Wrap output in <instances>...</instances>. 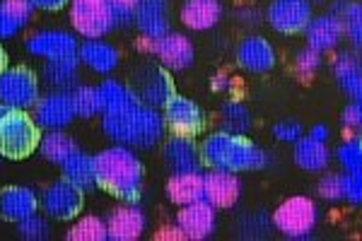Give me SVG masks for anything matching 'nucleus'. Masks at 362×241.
I'll list each match as a JSON object with an SVG mask.
<instances>
[{
	"label": "nucleus",
	"mask_w": 362,
	"mask_h": 241,
	"mask_svg": "<svg viewBox=\"0 0 362 241\" xmlns=\"http://www.w3.org/2000/svg\"><path fill=\"white\" fill-rule=\"evenodd\" d=\"M143 162L126 145H114L95 157V184L109 196L124 203H138L143 193Z\"/></svg>",
	"instance_id": "obj_1"
},
{
	"label": "nucleus",
	"mask_w": 362,
	"mask_h": 241,
	"mask_svg": "<svg viewBox=\"0 0 362 241\" xmlns=\"http://www.w3.org/2000/svg\"><path fill=\"white\" fill-rule=\"evenodd\" d=\"M102 128L114 143L140 150H150L160 145L167 133L165 116L143 102H133L128 109L116 111V114H104Z\"/></svg>",
	"instance_id": "obj_2"
},
{
	"label": "nucleus",
	"mask_w": 362,
	"mask_h": 241,
	"mask_svg": "<svg viewBox=\"0 0 362 241\" xmlns=\"http://www.w3.org/2000/svg\"><path fill=\"white\" fill-rule=\"evenodd\" d=\"M201 160L210 169H223V172L244 174V172H261L268 167V155L251 143L247 135L232 133H215L203 140Z\"/></svg>",
	"instance_id": "obj_3"
},
{
	"label": "nucleus",
	"mask_w": 362,
	"mask_h": 241,
	"mask_svg": "<svg viewBox=\"0 0 362 241\" xmlns=\"http://www.w3.org/2000/svg\"><path fill=\"white\" fill-rule=\"evenodd\" d=\"M42 143L37 121L20 109H5L0 114V155L8 160H27Z\"/></svg>",
	"instance_id": "obj_4"
},
{
	"label": "nucleus",
	"mask_w": 362,
	"mask_h": 241,
	"mask_svg": "<svg viewBox=\"0 0 362 241\" xmlns=\"http://www.w3.org/2000/svg\"><path fill=\"white\" fill-rule=\"evenodd\" d=\"M128 87L136 94L138 102L148 104V107H155V109H165L169 99L177 94L169 70L157 66V63H140L138 68H133Z\"/></svg>",
	"instance_id": "obj_5"
},
{
	"label": "nucleus",
	"mask_w": 362,
	"mask_h": 241,
	"mask_svg": "<svg viewBox=\"0 0 362 241\" xmlns=\"http://www.w3.org/2000/svg\"><path fill=\"white\" fill-rule=\"evenodd\" d=\"M273 225L288 239H307L319 225V208L312 198L293 196L273 213Z\"/></svg>",
	"instance_id": "obj_6"
},
{
	"label": "nucleus",
	"mask_w": 362,
	"mask_h": 241,
	"mask_svg": "<svg viewBox=\"0 0 362 241\" xmlns=\"http://www.w3.org/2000/svg\"><path fill=\"white\" fill-rule=\"evenodd\" d=\"M39 102V78L25 66L5 68L0 73V104L5 109L27 111Z\"/></svg>",
	"instance_id": "obj_7"
},
{
	"label": "nucleus",
	"mask_w": 362,
	"mask_h": 241,
	"mask_svg": "<svg viewBox=\"0 0 362 241\" xmlns=\"http://www.w3.org/2000/svg\"><path fill=\"white\" fill-rule=\"evenodd\" d=\"M70 22L75 32L87 39H102L114 29L109 0H70Z\"/></svg>",
	"instance_id": "obj_8"
},
{
	"label": "nucleus",
	"mask_w": 362,
	"mask_h": 241,
	"mask_svg": "<svg viewBox=\"0 0 362 241\" xmlns=\"http://www.w3.org/2000/svg\"><path fill=\"white\" fill-rule=\"evenodd\" d=\"M140 49L153 54L155 58H160V63L169 70H186L194 66L196 61V49L194 41L186 34L179 32H167L160 39H145L140 41Z\"/></svg>",
	"instance_id": "obj_9"
},
{
	"label": "nucleus",
	"mask_w": 362,
	"mask_h": 241,
	"mask_svg": "<svg viewBox=\"0 0 362 241\" xmlns=\"http://www.w3.org/2000/svg\"><path fill=\"white\" fill-rule=\"evenodd\" d=\"M165 123L174 135H184V138H196L206 131V114L198 107L194 99L179 97L174 94L165 107Z\"/></svg>",
	"instance_id": "obj_10"
},
{
	"label": "nucleus",
	"mask_w": 362,
	"mask_h": 241,
	"mask_svg": "<svg viewBox=\"0 0 362 241\" xmlns=\"http://www.w3.org/2000/svg\"><path fill=\"white\" fill-rule=\"evenodd\" d=\"M312 17L314 13L309 0H273L266 13L268 25L276 29L278 34H285V37L302 34Z\"/></svg>",
	"instance_id": "obj_11"
},
{
	"label": "nucleus",
	"mask_w": 362,
	"mask_h": 241,
	"mask_svg": "<svg viewBox=\"0 0 362 241\" xmlns=\"http://www.w3.org/2000/svg\"><path fill=\"white\" fill-rule=\"evenodd\" d=\"M85 208V191L78 186H73L70 181H56L54 186H49L44 196V210L49 217L61 222L75 220Z\"/></svg>",
	"instance_id": "obj_12"
},
{
	"label": "nucleus",
	"mask_w": 362,
	"mask_h": 241,
	"mask_svg": "<svg viewBox=\"0 0 362 241\" xmlns=\"http://www.w3.org/2000/svg\"><path fill=\"white\" fill-rule=\"evenodd\" d=\"M242 198V179L232 172L210 169L203 174V201H208L215 210L235 208Z\"/></svg>",
	"instance_id": "obj_13"
},
{
	"label": "nucleus",
	"mask_w": 362,
	"mask_h": 241,
	"mask_svg": "<svg viewBox=\"0 0 362 241\" xmlns=\"http://www.w3.org/2000/svg\"><path fill=\"white\" fill-rule=\"evenodd\" d=\"M177 227L181 229L184 239L203 241L213 237L215 229H218V213H215V208L208 201L189 203L177 215Z\"/></svg>",
	"instance_id": "obj_14"
},
{
	"label": "nucleus",
	"mask_w": 362,
	"mask_h": 241,
	"mask_svg": "<svg viewBox=\"0 0 362 241\" xmlns=\"http://www.w3.org/2000/svg\"><path fill=\"white\" fill-rule=\"evenodd\" d=\"M162 155L172 174H203V167H206L201 160V148L194 143V138H184V135L169 138Z\"/></svg>",
	"instance_id": "obj_15"
},
{
	"label": "nucleus",
	"mask_w": 362,
	"mask_h": 241,
	"mask_svg": "<svg viewBox=\"0 0 362 241\" xmlns=\"http://www.w3.org/2000/svg\"><path fill=\"white\" fill-rule=\"evenodd\" d=\"M237 63L247 70V73L264 75L276 68L278 56H276V49H273L271 41L259 37V34H254V37H247L237 46Z\"/></svg>",
	"instance_id": "obj_16"
},
{
	"label": "nucleus",
	"mask_w": 362,
	"mask_h": 241,
	"mask_svg": "<svg viewBox=\"0 0 362 241\" xmlns=\"http://www.w3.org/2000/svg\"><path fill=\"white\" fill-rule=\"evenodd\" d=\"M27 51L32 56L46 58V61H61V58H73L78 56V39L68 32H39L27 41Z\"/></svg>",
	"instance_id": "obj_17"
},
{
	"label": "nucleus",
	"mask_w": 362,
	"mask_h": 241,
	"mask_svg": "<svg viewBox=\"0 0 362 241\" xmlns=\"http://www.w3.org/2000/svg\"><path fill=\"white\" fill-rule=\"evenodd\" d=\"M34 111H37L39 128H49V131H63L75 121V109L68 92H54L49 97H42L34 104Z\"/></svg>",
	"instance_id": "obj_18"
},
{
	"label": "nucleus",
	"mask_w": 362,
	"mask_h": 241,
	"mask_svg": "<svg viewBox=\"0 0 362 241\" xmlns=\"http://www.w3.org/2000/svg\"><path fill=\"white\" fill-rule=\"evenodd\" d=\"M307 37V46H312L319 54H326V51L338 49L343 39H346V29H343V20L338 15H319L312 17L309 25L305 29Z\"/></svg>",
	"instance_id": "obj_19"
},
{
	"label": "nucleus",
	"mask_w": 362,
	"mask_h": 241,
	"mask_svg": "<svg viewBox=\"0 0 362 241\" xmlns=\"http://www.w3.org/2000/svg\"><path fill=\"white\" fill-rule=\"evenodd\" d=\"M145 227H148L145 213L138 205H131V203L112 210V215H109V220H107L109 239H114V241H136L143 237Z\"/></svg>",
	"instance_id": "obj_20"
},
{
	"label": "nucleus",
	"mask_w": 362,
	"mask_h": 241,
	"mask_svg": "<svg viewBox=\"0 0 362 241\" xmlns=\"http://www.w3.org/2000/svg\"><path fill=\"white\" fill-rule=\"evenodd\" d=\"M39 198L32 188L27 186H8L0 191V217L8 222H17L37 215Z\"/></svg>",
	"instance_id": "obj_21"
},
{
	"label": "nucleus",
	"mask_w": 362,
	"mask_h": 241,
	"mask_svg": "<svg viewBox=\"0 0 362 241\" xmlns=\"http://www.w3.org/2000/svg\"><path fill=\"white\" fill-rule=\"evenodd\" d=\"M179 17L191 32H210L223 20V3L220 0H184Z\"/></svg>",
	"instance_id": "obj_22"
},
{
	"label": "nucleus",
	"mask_w": 362,
	"mask_h": 241,
	"mask_svg": "<svg viewBox=\"0 0 362 241\" xmlns=\"http://www.w3.org/2000/svg\"><path fill=\"white\" fill-rule=\"evenodd\" d=\"M136 25L145 39H160L169 32V0H140Z\"/></svg>",
	"instance_id": "obj_23"
},
{
	"label": "nucleus",
	"mask_w": 362,
	"mask_h": 241,
	"mask_svg": "<svg viewBox=\"0 0 362 241\" xmlns=\"http://www.w3.org/2000/svg\"><path fill=\"white\" fill-rule=\"evenodd\" d=\"M80 61L95 73L109 75L121 66V51L102 39H90L80 49Z\"/></svg>",
	"instance_id": "obj_24"
},
{
	"label": "nucleus",
	"mask_w": 362,
	"mask_h": 241,
	"mask_svg": "<svg viewBox=\"0 0 362 241\" xmlns=\"http://www.w3.org/2000/svg\"><path fill=\"white\" fill-rule=\"evenodd\" d=\"M336 82L341 90L353 99L362 97V54L360 51H346L336 58L334 66Z\"/></svg>",
	"instance_id": "obj_25"
},
{
	"label": "nucleus",
	"mask_w": 362,
	"mask_h": 241,
	"mask_svg": "<svg viewBox=\"0 0 362 241\" xmlns=\"http://www.w3.org/2000/svg\"><path fill=\"white\" fill-rule=\"evenodd\" d=\"M32 0H0V39H13L34 15Z\"/></svg>",
	"instance_id": "obj_26"
},
{
	"label": "nucleus",
	"mask_w": 362,
	"mask_h": 241,
	"mask_svg": "<svg viewBox=\"0 0 362 241\" xmlns=\"http://www.w3.org/2000/svg\"><path fill=\"white\" fill-rule=\"evenodd\" d=\"M295 164L305 172H326L331 164V150L314 138H300L295 143Z\"/></svg>",
	"instance_id": "obj_27"
},
{
	"label": "nucleus",
	"mask_w": 362,
	"mask_h": 241,
	"mask_svg": "<svg viewBox=\"0 0 362 241\" xmlns=\"http://www.w3.org/2000/svg\"><path fill=\"white\" fill-rule=\"evenodd\" d=\"M167 198L181 208L203 201V174H172L167 181Z\"/></svg>",
	"instance_id": "obj_28"
},
{
	"label": "nucleus",
	"mask_w": 362,
	"mask_h": 241,
	"mask_svg": "<svg viewBox=\"0 0 362 241\" xmlns=\"http://www.w3.org/2000/svg\"><path fill=\"white\" fill-rule=\"evenodd\" d=\"M331 15L341 17L348 41L353 44L355 51H362V3L338 0V3H334V8H331Z\"/></svg>",
	"instance_id": "obj_29"
},
{
	"label": "nucleus",
	"mask_w": 362,
	"mask_h": 241,
	"mask_svg": "<svg viewBox=\"0 0 362 241\" xmlns=\"http://www.w3.org/2000/svg\"><path fill=\"white\" fill-rule=\"evenodd\" d=\"M99 90V104H102V114H116L131 107L133 102H138L136 94L131 92V87L124 85L119 80H107L97 87Z\"/></svg>",
	"instance_id": "obj_30"
},
{
	"label": "nucleus",
	"mask_w": 362,
	"mask_h": 241,
	"mask_svg": "<svg viewBox=\"0 0 362 241\" xmlns=\"http://www.w3.org/2000/svg\"><path fill=\"white\" fill-rule=\"evenodd\" d=\"M61 167H63V179L70 181L73 186L83 188V191L97 186L95 184V157H87L83 152H75V155L63 162Z\"/></svg>",
	"instance_id": "obj_31"
},
{
	"label": "nucleus",
	"mask_w": 362,
	"mask_h": 241,
	"mask_svg": "<svg viewBox=\"0 0 362 241\" xmlns=\"http://www.w3.org/2000/svg\"><path fill=\"white\" fill-rule=\"evenodd\" d=\"M44 78L51 87L66 90V87H75L80 78V58H61V61H49L44 68Z\"/></svg>",
	"instance_id": "obj_32"
},
{
	"label": "nucleus",
	"mask_w": 362,
	"mask_h": 241,
	"mask_svg": "<svg viewBox=\"0 0 362 241\" xmlns=\"http://www.w3.org/2000/svg\"><path fill=\"white\" fill-rule=\"evenodd\" d=\"M39 148H42L44 160H49L54 164H63L66 160H70L75 152H80L78 143L63 131H51L42 143H39Z\"/></svg>",
	"instance_id": "obj_33"
},
{
	"label": "nucleus",
	"mask_w": 362,
	"mask_h": 241,
	"mask_svg": "<svg viewBox=\"0 0 362 241\" xmlns=\"http://www.w3.org/2000/svg\"><path fill=\"white\" fill-rule=\"evenodd\" d=\"M70 94V102H73L75 116L80 119H95L97 114H102V104H99V90L90 85H75Z\"/></svg>",
	"instance_id": "obj_34"
},
{
	"label": "nucleus",
	"mask_w": 362,
	"mask_h": 241,
	"mask_svg": "<svg viewBox=\"0 0 362 241\" xmlns=\"http://www.w3.org/2000/svg\"><path fill=\"white\" fill-rule=\"evenodd\" d=\"M66 237L70 241H104L109 239L107 222L99 220V217H83L68 229Z\"/></svg>",
	"instance_id": "obj_35"
},
{
	"label": "nucleus",
	"mask_w": 362,
	"mask_h": 241,
	"mask_svg": "<svg viewBox=\"0 0 362 241\" xmlns=\"http://www.w3.org/2000/svg\"><path fill=\"white\" fill-rule=\"evenodd\" d=\"M254 126L249 109L244 104H225L223 107V131L232 135H247Z\"/></svg>",
	"instance_id": "obj_36"
},
{
	"label": "nucleus",
	"mask_w": 362,
	"mask_h": 241,
	"mask_svg": "<svg viewBox=\"0 0 362 241\" xmlns=\"http://www.w3.org/2000/svg\"><path fill=\"white\" fill-rule=\"evenodd\" d=\"M336 157L341 167L346 169V174H362V138L343 143L336 150Z\"/></svg>",
	"instance_id": "obj_37"
},
{
	"label": "nucleus",
	"mask_w": 362,
	"mask_h": 241,
	"mask_svg": "<svg viewBox=\"0 0 362 241\" xmlns=\"http://www.w3.org/2000/svg\"><path fill=\"white\" fill-rule=\"evenodd\" d=\"M324 54H319V51H314L312 46H305L302 51H297V56H295V73H297V78L300 80H309V78H314V73L321 68V58Z\"/></svg>",
	"instance_id": "obj_38"
},
{
	"label": "nucleus",
	"mask_w": 362,
	"mask_h": 241,
	"mask_svg": "<svg viewBox=\"0 0 362 241\" xmlns=\"http://www.w3.org/2000/svg\"><path fill=\"white\" fill-rule=\"evenodd\" d=\"M319 196L324 201H346V174H326L319 181Z\"/></svg>",
	"instance_id": "obj_39"
},
{
	"label": "nucleus",
	"mask_w": 362,
	"mask_h": 241,
	"mask_svg": "<svg viewBox=\"0 0 362 241\" xmlns=\"http://www.w3.org/2000/svg\"><path fill=\"white\" fill-rule=\"evenodd\" d=\"M114 13V27H128L136 22V8L140 0H109Z\"/></svg>",
	"instance_id": "obj_40"
},
{
	"label": "nucleus",
	"mask_w": 362,
	"mask_h": 241,
	"mask_svg": "<svg viewBox=\"0 0 362 241\" xmlns=\"http://www.w3.org/2000/svg\"><path fill=\"white\" fill-rule=\"evenodd\" d=\"M49 234H51L49 222L39 215H32L20 222V237H25V239L39 241V239H49Z\"/></svg>",
	"instance_id": "obj_41"
},
{
	"label": "nucleus",
	"mask_w": 362,
	"mask_h": 241,
	"mask_svg": "<svg viewBox=\"0 0 362 241\" xmlns=\"http://www.w3.org/2000/svg\"><path fill=\"white\" fill-rule=\"evenodd\" d=\"M273 135H276V140L280 143H297L300 138H305V128H302V123L297 121H280L273 126Z\"/></svg>",
	"instance_id": "obj_42"
},
{
	"label": "nucleus",
	"mask_w": 362,
	"mask_h": 241,
	"mask_svg": "<svg viewBox=\"0 0 362 241\" xmlns=\"http://www.w3.org/2000/svg\"><path fill=\"white\" fill-rule=\"evenodd\" d=\"M341 123L346 128V133H362V104L355 102L343 109Z\"/></svg>",
	"instance_id": "obj_43"
},
{
	"label": "nucleus",
	"mask_w": 362,
	"mask_h": 241,
	"mask_svg": "<svg viewBox=\"0 0 362 241\" xmlns=\"http://www.w3.org/2000/svg\"><path fill=\"white\" fill-rule=\"evenodd\" d=\"M346 201L362 203V174H346Z\"/></svg>",
	"instance_id": "obj_44"
},
{
	"label": "nucleus",
	"mask_w": 362,
	"mask_h": 241,
	"mask_svg": "<svg viewBox=\"0 0 362 241\" xmlns=\"http://www.w3.org/2000/svg\"><path fill=\"white\" fill-rule=\"evenodd\" d=\"M70 0H32V5L37 10H46V13H58V10H63Z\"/></svg>",
	"instance_id": "obj_45"
},
{
	"label": "nucleus",
	"mask_w": 362,
	"mask_h": 241,
	"mask_svg": "<svg viewBox=\"0 0 362 241\" xmlns=\"http://www.w3.org/2000/svg\"><path fill=\"white\" fill-rule=\"evenodd\" d=\"M210 90H213V92H230L232 90V80L227 78L225 73H218L213 80H210Z\"/></svg>",
	"instance_id": "obj_46"
},
{
	"label": "nucleus",
	"mask_w": 362,
	"mask_h": 241,
	"mask_svg": "<svg viewBox=\"0 0 362 241\" xmlns=\"http://www.w3.org/2000/svg\"><path fill=\"white\" fill-rule=\"evenodd\" d=\"M309 138L319 140V143H329V140H331V128H329V126H324V123H319V126H314V128H312Z\"/></svg>",
	"instance_id": "obj_47"
},
{
	"label": "nucleus",
	"mask_w": 362,
	"mask_h": 241,
	"mask_svg": "<svg viewBox=\"0 0 362 241\" xmlns=\"http://www.w3.org/2000/svg\"><path fill=\"white\" fill-rule=\"evenodd\" d=\"M157 239H184V234H181L179 227H165L157 234Z\"/></svg>",
	"instance_id": "obj_48"
},
{
	"label": "nucleus",
	"mask_w": 362,
	"mask_h": 241,
	"mask_svg": "<svg viewBox=\"0 0 362 241\" xmlns=\"http://www.w3.org/2000/svg\"><path fill=\"white\" fill-rule=\"evenodd\" d=\"M5 68H8V54H5V49L0 46V73H3Z\"/></svg>",
	"instance_id": "obj_49"
},
{
	"label": "nucleus",
	"mask_w": 362,
	"mask_h": 241,
	"mask_svg": "<svg viewBox=\"0 0 362 241\" xmlns=\"http://www.w3.org/2000/svg\"><path fill=\"white\" fill-rule=\"evenodd\" d=\"M314 3H329V0H314Z\"/></svg>",
	"instance_id": "obj_50"
},
{
	"label": "nucleus",
	"mask_w": 362,
	"mask_h": 241,
	"mask_svg": "<svg viewBox=\"0 0 362 241\" xmlns=\"http://www.w3.org/2000/svg\"><path fill=\"white\" fill-rule=\"evenodd\" d=\"M355 102H360V104H362V97H360V99H355Z\"/></svg>",
	"instance_id": "obj_51"
},
{
	"label": "nucleus",
	"mask_w": 362,
	"mask_h": 241,
	"mask_svg": "<svg viewBox=\"0 0 362 241\" xmlns=\"http://www.w3.org/2000/svg\"><path fill=\"white\" fill-rule=\"evenodd\" d=\"M3 111H5V109H3V107H0V114H3Z\"/></svg>",
	"instance_id": "obj_52"
}]
</instances>
